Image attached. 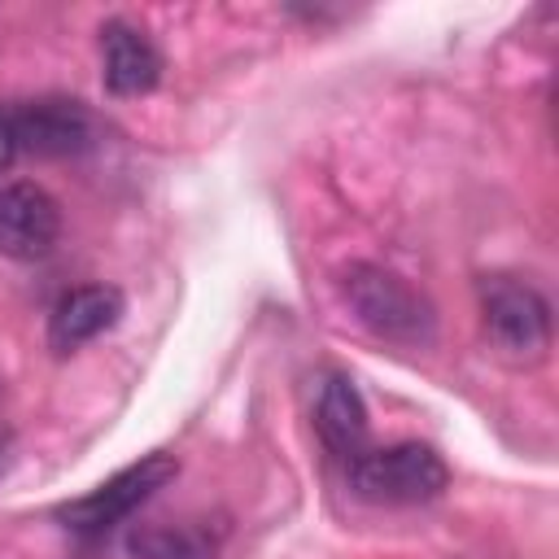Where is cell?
I'll return each instance as SVG.
<instances>
[{"mask_svg":"<svg viewBox=\"0 0 559 559\" xmlns=\"http://www.w3.org/2000/svg\"><path fill=\"white\" fill-rule=\"evenodd\" d=\"M341 297H345V306L354 310V319H358L371 336H380V341H389V345L419 349V345H428L432 332H437V310H432V301H428L415 284H406L402 275H393V271H384V266H376V262H354V266H345V271H341Z\"/></svg>","mask_w":559,"mask_h":559,"instance_id":"1","label":"cell"},{"mask_svg":"<svg viewBox=\"0 0 559 559\" xmlns=\"http://www.w3.org/2000/svg\"><path fill=\"white\" fill-rule=\"evenodd\" d=\"M349 489L380 507H415L441 498L450 472L432 445L397 441V445H367L349 467Z\"/></svg>","mask_w":559,"mask_h":559,"instance_id":"2","label":"cell"},{"mask_svg":"<svg viewBox=\"0 0 559 559\" xmlns=\"http://www.w3.org/2000/svg\"><path fill=\"white\" fill-rule=\"evenodd\" d=\"M179 476V459L166 454V450H153L144 454L140 463L114 472L109 480H100L92 493L83 498H70L57 507V520L74 533V537H105L109 528L127 524L157 489H166L170 480Z\"/></svg>","mask_w":559,"mask_h":559,"instance_id":"3","label":"cell"},{"mask_svg":"<svg viewBox=\"0 0 559 559\" xmlns=\"http://www.w3.org/2000/svg\"><path fill=\"white\" fill-rule=\"evenodd\" d=\"M480 319H485V336L498 358H507V362H542L546 358L550 306L533 284H524L515 275L480 280Z\"/></svg>","mask_w":559,"mask_h":559,"instance_id":"4","label":"cell"},{"mask_svg":"<svg viewBox=\"0 0 559 559\" xmlns=\"http://www.w3.org/2000/svg\"><path fill=\"white\" fill-rule=\"evenodd\" d=\"M13 109V131H17V153L31 157H83L100 144V118L70 96H39L9 105Z\"/></svg>","mask_w":559,"mask_h":559,"instance_id":"5","label":"cell"},{"mask_svg":"<svg viewBox=\"0 0 559 559\" xmlns=\"http://www.w3.org/2000/svg\"><path fill=\"white\" fill-rule=\"evenodd\" d=\"M61 236V205L31 179L0 183V258L35 262L48 258Z\"/></svg>","mask_w":559,"mask_h":559,"instance_id":"6","label":"cell"},{"mask_svg":"<svg viewBox=\"0 0 559 559\" xmlns=\"http://www.w3.org/2000/svg\"><path fill=\"white\" fill-rule=\"evenodd\" d=\"M122 310H127V297L114 284H79V288H66L52 301V310H48V345L57 354H74L87 341L105 336L122 319Z\"/></svg>","mask_w":559,"mask_h":559,"instance_id":"7","label":"cell"},{"mask_svg":"<svg viewBox=\"0 0 559 559\" xmlns=\"http://www.w3.org/2000/svg\"><path fill=\"white\" fill-rule=\"evenodd\" d=\"M100 79H105V92L109 96H148L162 79V52L157 44L122 22V17H109L100 26Z\"/></svg>","mask_w":559,"mask_h":559,"instance_id":"8","label":"cell"},{"mask_svg":"<svg viewBox=\"0 0 559 559\" xmlns=\"http://www.w3.org/2000/svg\"><path fill=\"white\" fill-rule=\"evenodd\" d=\"M314 432L328 445V454H336L345 467L371 445L367 406H362V393L349 376H341V371L323 376V384L314 393Z\"/></svg>","mask_w":559,"mask_h":559,"instance_id":"9","label":"cell"},{"mask_svg":"<svg viewBox=\"0 0 559 559\" xmlns=\"http://www.w3.org/2000/svg\"><path fill=\"white\" fill-rule=\"evenodd\" d=\"M135 559H214L218 537L205 524H148L131 533Z\"/></svg>","mask_w":559,"mask_h":559,"instance_id":"10","label":"cell"},{"mask_svg":"<svg viewBox=\"0 0 559 559\" xmlns=\"http://www.w3.org/2000/svg\"><path fill=\"white\" fill-rule=\"evenodd\" d=\"M17 157V131H13V109L0 105V170H9Z\"/></svg>","mask_w":559,"mask_h":559,"instance_id":"11","label":"cell"},{"mask_svg":"<svg viewBox=\"0 0 559 559\" xmlns=\"http://www.w3.org/2000/svg\"><path fill=\"white\" fill-rule=\"evenodd\" d=\"M9 459H13V432H9V424L0 419V476H4V467H9Z\"/></svg>","mask_w":559,"mask_h":559,"instance_id":"12","label":"cell"}]
</instances>
